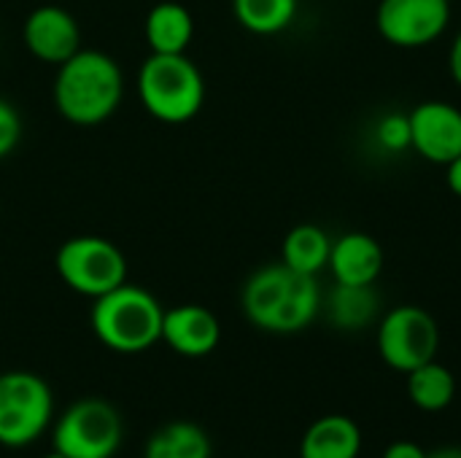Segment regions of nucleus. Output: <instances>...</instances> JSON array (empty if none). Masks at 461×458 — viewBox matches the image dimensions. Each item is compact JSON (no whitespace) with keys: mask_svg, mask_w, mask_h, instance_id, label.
I'll list each match as a JSON object with an SVG mask.
<instances>
[{"mask_svg":"<svg viewBox=\"0 0 461 458\" xmlns=\"http://www.w3.org/2000/svg\"><path fill=\"white\" fill-rule=\"evenodd\" d=\"M332 238L316 224H297L281 243V262L297 273L319 275L330 265Z\"/></svg>","mask_w":461,"mask_h":458,"instance_id":"obj_17","label":"nucleus"},{"mask_svg":"<svg viewBox=\"0 0 461 458\" xmlns=\"http://www.w3.org/2000/svg\"><path fill=\"white\" fill-rule=\"evenodd\" d=\"M440 329L432 313L419 305H400L378 321V354L397 373H413L438 359Z\"/></svg>","mask_w":461,"mask_h":458,"instance_id":"obj_8","label":"nucleus"},{"mask_svg":"<svg viewBox=\"0 0 461 458\" xmlns=\"http://www.w3.org/2000/svg\"><path fill=\"white\" fill-rule=\"evenodd\" d=\"M300 0H232L238 24L254 35H278L297 19Z\"/></svg>","mask_w":461,"mask_h":458,"instance_id":"obj_20","label":"nucleus"},{"mask_svg":"<svg viewBox=\"0 0 461 458\" xmlns=\"http://www.w3.org/2000/svg\"><path fill=\"white\" fill-rule=\"evenodd\" d=\"M159 300L135 283H122L108 294L97 297L89 313L95 337L113 354H143L162 343Z\"/></svg>","mask_w":461,"mask_h":458,"instance_id":"obj_3","label":"nucleus"},{"mask_svg":"<svg viewBox=\"0 0 461 458\" xmlns=\"http://www.w3.org/2000/svg\"><path fill=\"white\" fill-rule=\"evenodd\" d=\"M321 308L327 310V319L335 329L362 332L378 321L381 297L375 292V283L373 286L335 283V289L327 294V300H321Z\"/></svg>","mask_w":461,"mask_h":458,"instance_id":"obj_15","label":"nucleus"},{"mask_svg":"<svg viewBox=\"0 0 461 458\" xmlns=\"http://www.w3.org/2000/svg\"><path fill=\"white\" fill-rule=\"evenodd\" d=\"M57 113L78 127L103 124L116 113L124 97V73L113 57L97 49H78L57 65L51 86Z\"/></svg>","mask_w":461,"mask_h":458,"instance_id":"obj_2","label":"nucleus"},{"mask_svg":"<svg viewBox=\"0 0 461 458\" xmlns=\"http://www.w3.org/2000/svg\"><path fill=\"white\" fill-rule=\"evenodd\" d=\"M408 397L424 413H440L451 408L456 397V378L454 373L440 364L438 359L421 364L419 370L408 373Z\"/></svg>","mask_w":461,"mask_h":458,"instance_id":"obj_19","label":"nucleus"},{"mask_svg":"<svg viewBox=\"0 0 461 458\" xmlns=\"http://www.w3.org/2000/svg\"><path fill=\"white\" fill-rule=\"evenodd\" d=\"M327 270L335 283L373 286L384 273V248L367 232H346L332 240Z\"/></svg>","mask_w":461,"mask_h":458,"instance_id":"obj_13","label":"nucleus"},{"mask_svg":"<svg viewBox=\"0 0 461 458\" xmlns=\"http://www.w3.org/2000/svg\"><path fill=\"white\" fill-rule=\"evenodd\" d=\"M54 267L59 281L89 300L108 294L127 281V259L116 243L100 235H78L57 248Z\"/></svg>","mask_w":461,"mask_h":458,"instance_id":"obj_7","label":"nucleus"},{"mask_svg":"<svg viewBox=\"0 0 461 458\" xmlns=\"http://www.w3.org/2000/svg\"><path fill=\"white\" fill-rule=\"evenodd\" d=\"M378 143L386 151H405V148H411V121H408V113H386L378 121Z\"/></svg>","mask_w":461,"mask_h":458,"instance_id":"obj_21","label":"nucleus"},{"mask_svg":"<svg viewBox=\"0 0 461 458\" xmlns=\"http://www.w3.org/2000/svg\"><path fill=\"white\" fill-rule=\"evenodd\" d=\"M446 184H448V189H451L456 197H461V154L454 162L446 165Z\"/></svg>","mask_w":461,"mask_h":458,"instance_id":"obj_25","label":"nucleus"},{"mask_svg":"<svg viewBox=\"0 0 461 458\" xmlns=\"http://www.w3.org/2000/svg\"><path fill=\"white\" fill-rule=\"evenodd\" d=\"M359 454H362L359 424L338 413L313 421L300 440V458H359Z\"/></svg>","mask_w":461,"mask_h":458,"instance_id":"obj_14","label":"nucleus"},{"mask_svg":"<svg viewBox=\"0 0 461 458\" xmlns=\"http://www.w3.org/2000/svg\"><path fill=\"white\" fill-rule=\"evenodd\" d=\"M122 437L124 424L119 410L100 397L76 400L51 421V451L68 458H113Z\"/></svg>","mask_w":461,"mask_h":458,"instance_id":"obj_6","label":"nucleus"},{"mask_svg":"<svg viewBox=\"0 0 461 458\" xmlns=\"http://www.w3.org/2000/svg\"><path fill=\"white\" fill-rule=\"evenodd\" d=\"M143 32L154 54H186L194 38V19L186 5L162 0L146 13Z\"/></svg>","mask_w":461,"mask_h":458,"instance_id":"obj_16","label":"nucleus"},{"mask_svg":"<svg viewBox=\"0 0 461 458\" xmlns=\"http://www.w3.org/2000/svg\"><path fill=\"white\" fill-rule=\"evenodd\" d=\"M411 148L432 162L448 165L461 154V108L446 100H424L411 113Z\"/></svg>","mask_w":461,"mask_h":458,"instance_id":"obj_10","label":"nucleus"},{"mask_svg":"<svg viewBox=\"0 0 461 458\" xmlns=\"http://www.w3.org/2000/svg\"><path fill=\"white\" fill-rule=\"evenodd\" d=\"M22 40L35 59L46 65H62L81 49V27L70 11L46 3L27 13L22 24Z\"/></svg>","mask_w":461,"mask_h":458,"instance_id":"obj_11","label":"nucleus"},{"mask_svg":"<svg viewBox=\"0 0 461 458\" xmlns=\"http://www.w3.org/2000/svg\"><path fill=\"white\" fill-rule=\"evenodd\" d=\"M451 24L448 0H381L375 27L397 49H424Z\"/></svg>","mask_w":461,"mask_h":458,"instance_id":"obj_9","label":"nucleus"},{"mask_svg":"<svg viewBox=\"0 0 461 458\" xmlns=\"http://www.w3.org/2000/svg\"><path fill=\"white\" fill-rule=\"evenodd\" d=\"M54 421L49 383L27 370L0 373V445L19 451L32 445Z\"/></svg>","mask_w":461,"mask_h":458,"instance_id":"obj_5","label":"nucleus"},{"mask_svg":"<svg viewBox=\"0 0 461 458\" xmlns=\"http://www.w3.org/2000/svg\"><path fill=\"white\" fill-rule=\"evenodd\" d=\"M221 324L205 305H178L162 316V343L186 359H203L216 351Z\"/></svg>","mask_w":461,"mask_h":458,"instance_id":"obj_12","label":"nucleus"},{"mask_svg":"<svg viewBox=\"0 0 461 458\" xmlns=\"http://www.w3.org/2000/svg\"><path fill=\"white\" fill-rule=\"evenodd\" d=\"M427 458H461V448H456V445H446V448L432 451Z\"/></svg>","mask_w":461,"mask_h":458,"instance_id":"obj_26","label":"nucleus"},{"mask_svg":"<svg viewBox=\"0 0 461 458\" xmlns=\"http://www.w3.org/2000/svg\"><path fill=\"white\" fill-rule=\"evenodd\" d=\"M43 458H68V456H62V454H57V451H51L49 456H43Z\"/></svg>","mask_w":461,"mask_h":458,"instance_id":"obj_27","label":"nucleus"},{"mask_svg":"<svg viewBox=\"0 0 461 458\" xmlns=\"http://www.w3.org/2000/svg\"><path fill=\"white\" fill-rule=\"evenodd\" d=\"M143 111L162 124L192 121L205 103V78L186 54H149L135 78Z\"/></svg>","mask_w":461,"mask_h":458,"instance_id":"obj_4","label":"nucleus"},{"mask_svg":"<svg viewBox=\"0 0 461 458\" xmlns=\"http://www.w3.org/2000/svg\"><path fill=\"white\" fill-rule=\"evenodd\" d=\"M143 458H211V440L203 427L173 421L149 437Z\"/></svg>","mask_w":461,"mask_h":458,"instance_id":"obj_18","label":"nucleus"},{"mask_svg":"<svg viewBox=\"0 0 461 458\" xmlns=\"http://www.w3.org/2000/svg\"><path fill=\"white\" fill-rule=\"evenodd\" d=\"M429 454L421 448V445H416V443H411V440H397V443H392L389 448H386V454L384 458H427Z\"/></svg>","mask_w":461,"mask_h":458,"instance_id":"obj_23","label":"nucleus"},{"mask_svg":"<svg viewBox=\"0 0 461 458\" xmlns=\"http://www.w3.org/2000/svg\"><path fill=\"white\" fill-rule=\"evenodd\" d=\"M448 70H451V78L461 86V30L459 35L454 38L451 43V54H448Z\"/></svg>","mask_w":461,"mask_h":458,"instance_id":"obj_24","label":"nucleus"},{"mask_svg":"<svg viewBox=\"0 0 461 458\" xmlns=\"http://www.w3.org/2000/svg\"><path fill=\"white\" fill-rule=\"evenodd\" d=\"M321 300L316 275L297 273L284 262L254 270L240 292V308L249 324L270 335L308 329L321 313Z\"/></svg>","mask_w":461,"mask_h":458,"instance_id":"obj_1","label":"nucleus"},{"mask_svg":"<svg viewBox=\"0 0 461 458\" xmlns=\"http://www.w3.org/2000/svg\"><path fill=\"white\" fill-rule=\"evenodd\" d=\"M22 132H24V124H22L16 105L0 97V159H5L19 146Z\"/></svg>","mask_w":461,"mask_h":458,"instance_id":"obj_22","label":"nucleus"}]
</instances>
